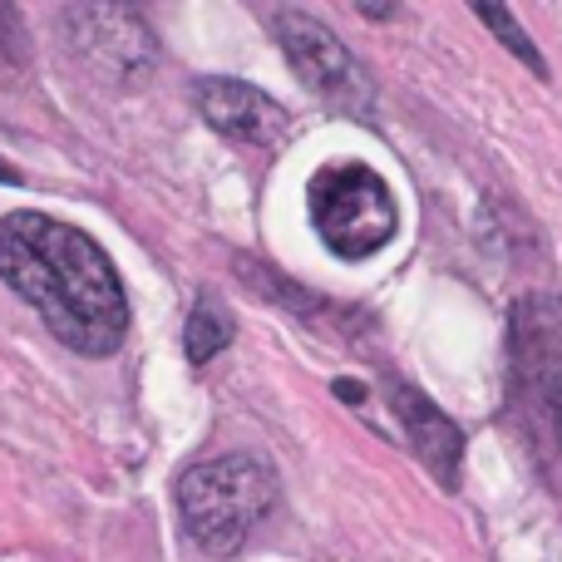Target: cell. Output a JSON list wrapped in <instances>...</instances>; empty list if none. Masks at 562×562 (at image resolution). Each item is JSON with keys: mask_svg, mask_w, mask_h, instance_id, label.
<instances>
[{"mask_svg": "<svg viewBox=\"0 0 562 562\" xmlns=\"http://www.w3.org/2000/svg\"><path fill=\"white\" fill-rule=\"evenodd\" d=\"M0 281L40 311L75 356H114L128 336V296L94 237L49 213L0 217Z\"/></svg>", "mask_w": 562, "mask_h": 562, "instance_id": "obj_1", "label": "cell"}, {"mask_svg": "<svg viewBox=\"0 0 562 562\" xmlns=\"http://www.w3.org/2000/svg\"><path fill=\"white\" fill-rule=\"evenodd\" d=\"M277 504V469L257 454H217L178 479V514L203 553L233 558Z\"/></svg>", "mask_w": 562, "mask_h": 562, "instance_id": "obj_2", "label": "cell"}, {"mask_svg": "<svg viewBox=\"0 0 562 562\" xmlns=\"http://www.w3.org/2000/svg\"><path fill=\"white\" fill-rule=\"evenodd\" d=\"M514 415L538 469L562 484V301L524 296L514 306Z\"/></svg>", "mask_w": 562, "mask_h": 562, "instance_id": "obj_3", "label": "cell"}, {"mask_svg": "<svg viewBox=\"0 0 562 562\" xmlns=\"http://www.w3.org/2000/svg\"><path fill=\"white\" fill-rule=\"evenodd\" d=\"M306 207L316 237L340 262H360V257L380 252L400 227V207L390 198V183L366 164L316 168V178L306 188Z\"/></svg>", "mask_w": 562, "mask_h": 562, "instance_id": "obj_4", "label": "cell"}, {"mask_svg": "<svg viewBox=\"0 0 562 562\" xmlns=\"http://www.w3.org/2000/svg\"><path fill=\"white\" fill-rule=\"evenodd\" d=\"M272 30H277L281 49H286L291 69H296L311 94L326 99L336 114L366 119L370 109H375V85H370V75L321 20L301 15V10H277Z\"/></svg>", "mask_w": 562, "mask_h": 562, "instance_id": "obj_5", "label": "cell"}, {"mask_svg": "<svg viewBox=\"0 0 562 562\" xmlns=\"http://www.w3.org/2000/svg\"><path fill=\"white\" fill-rule=\"evenodd\" d=\"M193 104L217 134L237 138V144L281 148L291 134L286 109H281L272 94H262V89L243 85V79H198Z\"/></svg>", "mask_w": 562, "mask_h": 562, "instance_id": "obj_6", "label": "cell"}, {"mask_svg": "<svg viewBox=\"0 0 562 562\" xmlns=\"http://www.w3.org/2000/svg\"><path fill=\"white\" fill-rule=\"evenodd\" d=\"M390 400H395V415L405 419V435H409V445H415V454L435 469L439 484H454L459 459H464V435H459V425L409 385H390Z\"/></svg>", "mask_w": 562, "mask_h": 562, "instance_id": "obj_7", "label": "cell"}, {"mask_svg": "<svg viewBox=\"0 0 562 562\" xmlns=\"http://www.w3.org/2000/svg\"><path fill=\"white\" fill-rule=\"evenodd\" d=\"M227 346H233V316L223 311V301L203 296V301L193 306V316H188V326H183V350H188V360H193V366H207V360L223 356Z\"/></svg>", "mask_w": 562, "mask_h": 562, "instance_id": "obj_8", "label": "cell"}, {"mask_svg": "<svg viewBox=\"0 0 562 562\" xmlns=\"http://www.w3.org/2000/svg\"><path fill=\"white\" fill-rule=\"evenodd\" d=\"M474 15L484 20V25L494 30L498 40H504V49H508V55H514V59H524V65L533 69L538 79H548V65H543V55H538V49H533V40L524 35V25H518V20L508 15L504 5H474Z\"/></svg>", "mask_w": 562, "mask_h": 562, "instance_id": "obj_9", "label": "cell"}, {"mask_svg": "<svg viewBox=\"0 0 562 562\" xmlns=\"http://www.w3.org/2000/svg\"><path fill=\"white\" fill-rule=\"evenodd\" d=\"M340 400H346V405H360V385H350V380H340Z\"/></svg>", "mask_w": 562, "mask_h": 562, "instance_id": "obj_10", "label": "cell"}, {"mask_svg": "<svg viewBox=\"0 0 562 562\" xmlns=\"http://www.w3.org/2000/svg\"><path fill=\"white\" fill-rule=\"evenodd\" d=\"M0 183H20V173L10 164H0Z\"/></svg>", "mask_w": 562, "mask_h": 562, "instance_id": "obj_11", "label": "cell"}]
</instances>
